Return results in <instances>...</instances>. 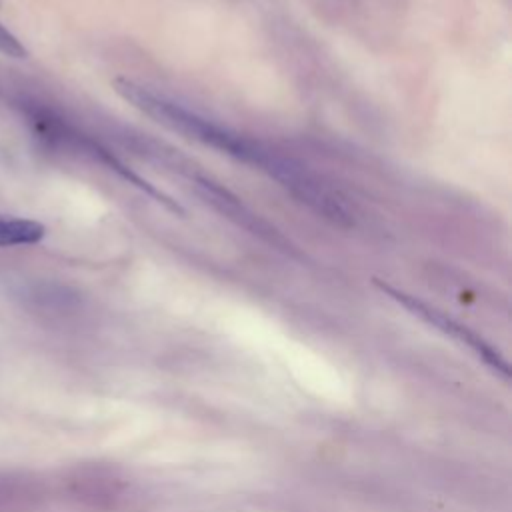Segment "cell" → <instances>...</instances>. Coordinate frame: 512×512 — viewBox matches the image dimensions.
Returning a JSON list of instances; mask_svg holds the SVG:
<instances>
[{"instance_id": "obj_1", "label": "cell", "mask_w": 512, "mask_h": 512, "mask_svg": "<svg viewBox=\"0 0 512 512\" xmlns=\"http://www.w3.org/2000/svg\"><path fill=\"white\" fill-rule=\"evenodd\" d=\"M114 90L136 110L150 116L154 122L178 132L206 148L230 156L236 162L250 166L266 174L278 186H282L294 200L308 206L322 218L334 224H350L352 216L338 190L324 182L322 176L312 172L306 164L288 156L262 140L250 138L206 114L162 94L148 86H142L128 78H116Z\"/></svg>"}, {"instance_id": "obj_2", "label": "cell", "mask_w": 512, "mask_h": 512, "mask_svg": "<svg viewBox=\"0 0 512 512\" xmlns=\"http://www.w3.org/2000/svg\"><path fill=\"white\" fill-rule=\"evenodd\" d=\"M374 284H376L386 296H390L394 302H398L402 308H406L410 314L418 316V318L424 320L426 324L434 326V328L440 330L442 334L450 336L452 340H456V342H460L462 346H466L468 350H472L488 368H492V370H494L496 374H500L504 380L510 378V366H508V362L504 360V356H502L490 342H486L478 332H474L472 328L464 326L462 322L454 320L452 316L444 314L442 310L434 308L432 304H428V302H424V300H420V298H416V296H412V294H408V292H404V290H398V288H394V286H390V284H386V282H382V280H378V278L374 280Z\"/></svg>"}, {"instance_id": "obj_3", "label": "cell", "mask_w": 512, "mask_h": 512, "mask_svg": "<svg viewBox=\"0 0 512 512\" xmlns=\"http://www.w3.org/2000/svg\"><path fill=\"white\" fill-rule=\"evenodd\" d=\"M46 236L44 224L30 218H10L0 214V246H30Z\"/></svg>"}, {"instance_id": "obj_4", "label": "cell", "mask_w": 512, "mask_h": 512, "mask_svg": "<svg viewBox=\"0 0 512 512\" xmlns=\"http://www.w3.org/2000/svg\"><path fill=\"white\" fill-rule=\"evenodd\" d=\"M0 54L8 56V58H26L28 50L24 48V44L0 22Z\"/></svg>"}]
</instances>
